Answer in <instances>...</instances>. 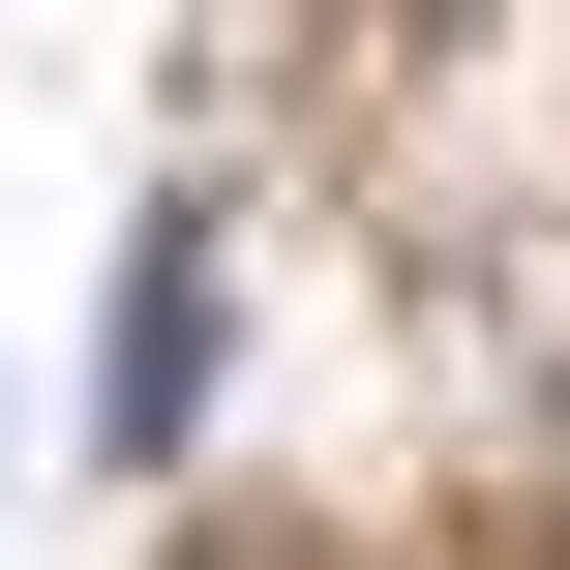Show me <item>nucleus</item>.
Masks as SVG:
<instances>
[{
    "label": "nucleus",
    "mask_w": 570,
    "mask_h": 570,
    "mask_svg": "<svg viewBox=\"0 0 570 570\" xmlns=\"http://www.w3.org/2000/svg\"><path fill=\"white\" fill-rule=\"evenodd\" d=\"M180 391H210V240H150V301H120V451H150Z\"/></svg>",
    "instance_id": "nucleus-1"
}]
</instances>
